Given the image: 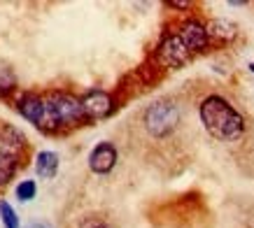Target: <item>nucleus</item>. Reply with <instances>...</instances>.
Segmentation results:
<instances>
[{
    "instance_id": "2",
    "label": "nucleus",
    "mask_w": 254,
    "mask_h": 228,
    "mask_svg": "<svg viewBox=\"0 0 254 228\" xmlns=\"http://www.w3.org/2000/svg\"><path fill=\"white\" fill-rule=\"evenodd\" d=\"M45 123L42 128L47 130H56L61 126H72L77 123L82 116H84V110H82V100L70 96V93L63 91H52L45 98Z\"/></svg>"
},
{
    "instance_id": "18",
    "label": "nucleus",
    "mask_w": 254,
    "mask_h": 228,
    "mask_svg": "<svg viewBox=\"0 0 254 228\" xmlns=\"http://www.w3.org/2000/svg\"><path fill=\"white\" fill-rule=\"evenodd\" d=\"M170 7H175V9H187V7H189V2H170Z\"/></svg>"
},
{
    "instance_id": "16",
    "label": "nucleus",
    "mask_w": 254,
    "mask_h": 228,
    "mask_svg": "<svg viewBox=\"0 0 254 228\" xmlns=\"http://www.w3.org/2000/svg\"><path fill=\"white\" fill-rule=\"evenodd\" d=\"M79 228H110V226H108V221L100 219V217H86V219H82Z\"/></svg>"
},
{
    "instance_id": "6",
    "label": "nucleus",
    "mask_w": 254,
    "mask_h": 228,
    "mask_svg": "<svg viewBox=\"0 0 254 228\" xmlns=\"http://www.w3.org/2000/svg\"><path fill=\"white\" fill-rule=\"evenodd\" d=\"M180 40L185 42V47L189 52H200V49H205L208 47V31H205V26L196 19H189L180 26V31H177Z\"/></svg>"
},
{
    "instance_id": "19",
    "label": "nucleus",
    "mask_w": 254,
    "mask_h": 228,
    "mask_svg": "<svg viewBox=\"0 0 254 228\" xmlns=\"http://www.w3.org/2000/svg\"><path fill=\"white\" fill-rule=\"evenodd\" d=\"M250 70H252V72H254V63H252V65H250Z\"/></svg>"
},
{
    "instance_id": "8",
    "label": "nucleus",
    "mask_w": 254,
    "mask_h": 228,
    "mask_svg": "<svg viewBox=\"0 0 254 228\" xmlns=\"http://www.w3.org/2000/svg\"><path fill=\"white\" fill-rule=\"evenodd\" d=\"M19 112H21V116L26 119V121L35 123V126H42L45 123V98H40V96H35V93H26V96H21L19 98Z\"/></svg>"
},
{
    "instance_id": "14",
    "label": "nucleus",
    "mask_w": 254,
    "mask_h": 228,
    "mask_svg": "<svg viewBox=\"0 0 254 228\" xmlns=\"http://www.w3.org/2000/svg\"><path fill=\"white\" fill-rule=\"evenodd\" d=\"M16 196H19V200H23V203L33 200V198H35V182H33V179L21 182L19 186H16Z\"/></svg>"
},
{
    "instance_id": "12",
    "label": "nucleus",
    "mask_w": 254,
    "mask_h": 228,
    "mask_svg": "<svg viewBox=\"0 0 254 228\" xmlns=\"http://www.w3.org/2000/svg\"><path fill=\"white\" fill-rule=\"evenodd\" d=\"M16 166H19L16 154L7 152V149H0V186H5V184L14 177Z\"/></svg>"
},
{
    "instance_id": "4",
    "label": "nucleus",
    "mask_w": 254,
    "mask_h": 228,
    "mask_svg": "<svg viewBox=\"0 0 254 228\" xmlns=\"http://www.w3.org/2000/svg\"><path fill=\"white\" fill-rule=\"evenodd\" d=\"M189 49L185 47V42L180 40V35H166L161 40V45L156 49V58L161 63L163 68H180V65H185L187 58H189Z\"/></svg>"
},
{
    "instance_id": "7",
    "label": "nucleus",
    "mask_w": 254,
    "mask_h": 228,
    "mask_svg": "<svg viewBox=\"0 0 254 228\" xmlns=\"http://www.w3.org/2000/svg\"><path fill=\"white\" fill-rule=\"evenodd\" d=\"M117 163V147L112 142H100L89 156V168L98 175H108Z\"/></svg>"
},
{
    "instance_id": "17",
    "label": "nucleus",
    "mask_w": 254,
    "mask_h": 228,
    "mask_svg": "<svg viewBox=\"0 0 254 228\" xmlns=\"http://www.w3.org/2000/svg\"><path fill=\"white\" fill-rule=\"evenodd\" d=\"M28 228H54V226H52L49 221H33Z\"/></svg>"
},
{
    "instance_id": "1",
    "label": "nucleus",
    "mask_w": 254,
    "mask_h": 228,
    "mask_svg": "<svg viewBox=\"0 0 254 228\" xmlns=\"http://www.w3.org/2000/svg\"><path fill=\"white\" fill-rule=\"evenodd\" d=\"M200 121L210 135L224 142L238 140L245 130V121L238 114V110L222 96H208L200 103Z\"/></svg>"
},
{
    "instance_id": "3",
    "label": "nucleus",
    "mask_w": 254,
    "mask_h": 228,
    "mask_svg": "<svg viewBox=\"0 0 254 228\" xmlns=\"http://www.w3.org/2000/svg\"><path fill=\"white\" fill-rule=\"evenodd\" d=\"M142 123H145L149 135H154V137L168 135L180 123V107L175 103H170V100H156V103H152L145 110Z\"/></svg>"
},
{
    "instance_id": "5",
    "label": "nucleus",
    "mask_w": 254,
    "mask_h": 228,
    "mask_svg": "<svg viewBox=\"0 0 254 228\" xmlns=\"http://www.w3.org/2000/svg\"><path fill=\"white\" fill-rule=\"evenodd\" d=\"M82 110H84V116L89 119H103V116H108L112 112V96L108 91H100V89H93V91H86L82 96Z\"/></svg>"
},
{
    "instance_id": "9",
    "label": "nucleus",
    "mask_w": 254,
    "mask_h": 228,
    "mask_svg": "<svg viewBox=\"0 0 254 228\" xmlns=\"http://www.w3.org/2000/svg\"><path fill=\"white\" fill-rule=\"evenodd\" d=\"M205 31H208V38H212V40L231 42V40H236V35H238V26H236L231 19H212V21H208Z\"/></svg>"
},
{
    "instance_id": "10",
    "label": "nucleus",
    "mask_w": 254,
    "mask_h": 228,
    "mask_svg": "<svg viewBox=\"0 0 254 228\" xmlns=\"http://www.w3.org/2000/svg\"><path fill=\"white\" fill-rule=\"evenodd\" d=\"M35 172L42 179H52L59 172V156L54 152H40L35 161Z\"/></svg>"
},
{
    "instance_id": "11",
    "label": "nucleus",
    "mask_w": 254,
    "mask_h": 228,
    "mask_svg": "<svg viewBox=\"0 0 254 228\" xmlns=\"http://www.w3.org/2000/svg\"><path fill=\"white\" fill-rule=\"evenodd\" d=\"M26 142V137L23 133L14 128V126H9V123H0V149H7V152H14L19 147H23Z\"/></svg>"
},
{
    "instance_id": "15",
    "label": "nucleus",
    "mask_w": 254,
    "mask_h": 228,
    "mask_svg": "<svg viewBox=\"0 0 254 228\" xmlns=\"http://www.w3.org/2000/svg\"><path fill=\"white\" fill-rule=\"evenodd\" d=\"M14 72L9 68H0V91H12L14 89Z\"/></svg>"
},
{
    "instance_id": "13",
    "label": "nucleus",
    "mask_w": 254,
    "mask_h": 228,
    "mask_svg": "<svg viewBox=\"0 0 254 228\" xmlns=\"http://www.w3.org/2000/svg\"><path fill=\"white\" fill-rule=\"evenodd\" d=\"M0 219L5 224V228H19V219H16V212L9 207V203L0 200Z\"/></svg>"
}]
</instances>
